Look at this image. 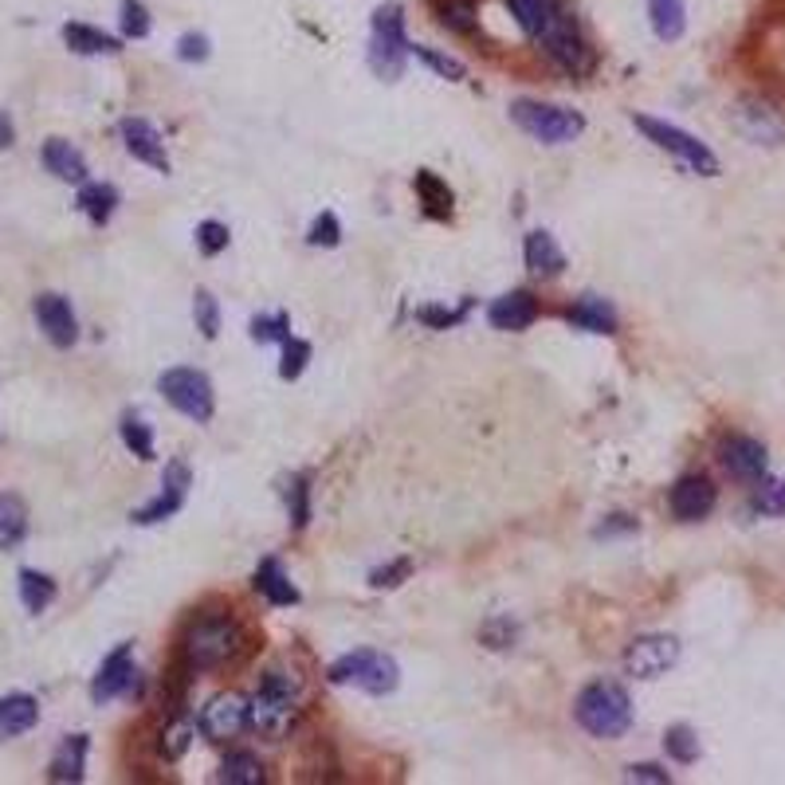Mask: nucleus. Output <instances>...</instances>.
Masks as SVG:
<instances>
[{
    "mask_svg": "<svg viewBox=\"0 0 785 785\" xmlns=\"http://www.w3.org/2000/svg\"><path fill=\"white\" fill-rule=\"evenodd\" d=\"M625 530H637V519H628V515H608L605 527H597V539H608V534H625Z\"/></svg>",
    "mask_w": 785,
    "mask_h": 785,
    "instance_id": "obj_51",
    "label": "nucleus"
},
{
    "mask_svg": "<svg viewBox=\"0 0 785 785\" xmlns=\"http://www.w3.org/2000/svg\"><path fill=\"white\" fill-rule=\"evenodd\" d=\"M75 205H78V213L87 216L90 225L102 228V225H110V216L118 213L122 196H118V189L110 185V181H83V185H78Z\"/></svg>",
    "mask_w": 785,
    "mask_h": 785,
    "instance_id": "obj_25",
    "label": "nucleus"
},
{
    "mask_svg": "<svg viewBox=\"0 0 785 785\" xmlns=\"http://www.w3.org/2000/svg\"><path fill=\"white\" fill-rule=\"evenodd\" d=\"M299 699H303L299 676L287 667H267L255 696L247 699V726L264 738H283L299 715Z\"/></svg>",
    "mask_w": 785,
    "mask_h": 785,
    "instance_id": "obj_2",
    "label": "nucleus"
},
{
    "mask_svg": "<svg viewBox=\"0 0 785 785\" xmlns=\"http://www.w3.org/2000/svg\"><path fill=\"white\" fill-rule=\"evenodd\" d=\"M542 314L539 299L530 291H510L503 294V299H495V303L487 306V323L495 326V330H527V326H534V318Z\"/></svg>",
    "mask_w": 785,
    "mask_h": 785,
    "instance_id": "obj_19",
    "label": "nucleus"
},
{
    "mask_svg": "<svg viewBox=\"0 0 785 785\" xmlns=\"http://www.w3.org/2000/svg\"><path fill=\"white\" fill-rule=\"evenodd\" d=\"M625 777L628 782H656V785L672 782V774H667L664 765H656V762H632L625 770Z\"/></svg>",
    "mask_w": 785,
    "mask_h": 785,
    "instance_id": "obj_50",
    "label": "nucleus"
},
{
    "mask_svg": "<svg viewBox=\"0 0 785 785\" xmlns=\"http://www.w3.org/2000/svg\"><path fill=\"white\" fill-rule=\"evenodd\" d=\"M432 9L440 16V24L448 32H460V36H471L475 24H480V12H475V0H432Z\"/></svg>",
    "mask_w": 785,
    "mask_h": 785,
    "instance_id": "obj_34",
    "label": "nucleus"
},
{
    "mask_svg": "<svg viewBox=\"0 0 785 785\" xmlns=\"http://www.w3.org/2000/svg\"><path fill=\"white\" fill-rule=\"evenodd\" d=\"M228 225H220V220H205V225H196V247L205 255H220L228 247Z\"/></svg>",
    "mask_w": 785,
    "mask_h": 785,
    "instance_id": "obj_44",
    "label": "nucleus"
},
{
    "mask_svg": "<svg viewBox=\"0 0 785 785\" xmlns=\"http://www.w3.org/2000/svg\"><path fill=\"white\" fill-rule=\"evenodd\" d=\"M44 169H48L51 177H59V181H68V185H83L87 181V157L78 154L75 146H71L68 137H48L44 142Z\"/></svg>",
    "mask_w": 785,
    "mask_h": 785,
    "instance_id": "obj_20",
    "label": "nucleus"
},
{
    "mask_svg": "<svg viewBox=\"0 0 785 785\" xmlns=\"http://www.w3.org/2000/svg\"><path fill=\"white\" fill-rule=\"evenodd\" d=\"M193 738H196L193 718H189V715H173V718H166L161 735H157V750H161V758H166V762H181V758L189 754Z\"/></svg>",
    "mask_w": 785,
    "mask_h": 785,
    "instance_id": "obj_33",
    "label": "nucleus"
},
{
    "mask_svg": "<svg viewBox=\"0 0 785 785\" xmlns=\"http://www.w3.org/2000/svg\"><path fill=\"white\" fill-rule=\"evenodd\" d=\"M507 4H510V16L519 20V28L534 39L542 32V24L550 20V12H554L558 0H507Z\"/></svg>",
    "mask_w": 785,
    "mask_h": 785,
    "instance_id": "obj_37",
    "label": "nucleus"
},
{
    "mask_svg": "<svg viewBox=\"0 0 785 785\" xmlns=\"http://www.w3.org/2000/svg\"><path fill=\"white\" fill-rule=\"evenodd\" d=\"M566 323L589 334H617L620 318H617V306L608 303V299H601V294H581L578 303L566 311Z\"/></svg>",
    "mask_w": 785,
    "mask_h": 785,
    "instance_id": "obj_22",
    "label": "nucleus"
},
{
    "mask_svg": "<svg viewBox=\"0 0 785 785\" xmlns=\"http://www.w3.org/2000/svg\"><path fill=\"white\" fill-rule=\"evenodd\" d=\"M648 20H652L656 39L676 44L687 28V0H648Z\"/></svg>",
    "mask_w": 785,
    "mask_h": 785,
    "instance_id": "obj_31",
    "label": "nucleus"
},
{
    "mask_svg": "<svg viewBox=\"0 0 785 785\" xmlns=\"http://www.w3.org/2000/svg\"><path fill=\"white\" fill-rule=\"evenodd\" d=\"M16 585H20V605L28 608L32 617H39V613H48V605L59 597V585L51 573H44V569H32L24 566L16 573Z\"/></svg>",
    "mask_w": 785,
    "mask_h": 785,
    "instance_id": "obj_26",
    "label": "nucleus"
},
{
    "mask_svg": "<svg viewBox=\"0 0 785 785\" xmlns=\"http://www.w3.org/2000/svg\"><path fill=\"white\" fill-rule=\"evenodd\" d=\"M338 240H342V225H338V216L334 213H323L311 225V232H306V244H314V247H338Z\"/></svg>",
    "mask_w": 785,
    "mask_h": 785,
    "instance_id": "obj_45",
    "label": "nucleus"
},
{
    "mask_svg": "<svg viewBox=\"0 0 785 785\" xmlns=\"http://www.w3.org/2000/svg\"><path fill=\"white\" fill-rule=\"evenodd\" d=\"M189 487H193V471H189V463H181V460L166 463V475H161V491H157V495L146 503V507H137L134 515H130V522H137V527H157V522L173 519L177 510L185 507Z\"/></svg>",
    "mask_w": 785,
    "mask_h": 785,
    "instance_id": "obj_10",
    "label": "nucleus"
},
{
    "mask_svg": "<svg viewBox=\"0 0 785 785\" xmlns=\"http://www.w3.org/2000/svg\"><path fill=\"white\" fill-rule=\"evenodd\" d=\"M573 718L585 735L593 738H613L628 735V726H632V699L620 684L613 679H597V684H585L573 699Z\"/></svg>",
    "mask_w": 785,
    "mask_h": 785,
    "instance_id": "obj_3",
    "label": "nucleus"
},
{
    "mask_svg": "<svg viewBox=\"0 0 785 785\" xmlns=\"http://www.w3.org/2000/svg\"><path fill=\"white\" fill-rule=\"evenodd\" d=\"M36 723H39V699L36 696H24V691L0 696V742L28 735Z\"/></svg>",
    "mask_w": 785,
    "mask_h": 785,
    "instance_id": "obj_23",
    "label": "nucleus"
},
{
    "mask_svg": "<svg viewBox=\"0 0 785 785\" xmlns=\"http://www.w3.org/2000/svg\"><path fill=\"white\" fill-rule=\"evenodd\" d=\"M118 436H122V444L134 451L137 460H154V428H149V424L137 416V412H126V416H122V424H118Z\"/></svg>",
    "mask_w": 785,
    "mask_h": 785,
    "instance_id": "obj_35",
    "label": "nucleus"
},
{
    "mask_svg": "<svg viewBox=\"0 0 785 785\" xmlns=\"http://www.w3.org/2000/svg\"><path fill=\"white\" fill-rule=\"evenodd\" d=\"M664 750H667V758H672V762H679V765L699 762V735L687 723L667 726V730H664Z\"/></svg>",
    "mask_w": 785,
    "mask_h": 785,
    "instance_id": "obj_36",
    "label": "nucleus"
},
{
    "mask_svg": "<svg viewBox=\"0 0 785 785\" xmlns=\"http://www.w3.org/2000/svg\"><path fill=\"white\" fill-rule=\"evenodd\" d=\"M32 314H36L39 330L56 350H71L78 342V318L71 299H63L59 291H44L32 299Z\"/></svg>",
    "mask_w": 785,
    "mask_h": 785,
    "instance_id": "obj_12",
    "label": "nucleus"
},
{
    "mask_svg": "<svg viewBox=\"0 0 785 785\" xmlns=\"http://www.w3.org/2000/svg\"><path fill=\"white\" fill-rule=\"evenodd\" d=\"M157 392H161L181 416H189V421L196 424L213 421L216 392H213V382H208V373L193 370V365H173V370H166L157 377Z\"/></svg>",
    "mask_w": 785,
    "mask_h": 785,
    "instance_id": "obj_8",
    "label": "nucleus"
},
{
    "mask_svg": "<svg viewBox=\"0 0 785 785\" xmlns=\"http://www.w3.org/2000/svg\"><path fill=\"white\" fill-rule=\"evenodd\" d=\"M118 24H122V36L126 39H146L149 36V9L142 0H122Z\"/></svg>",
    "mask_w": 785,
    "mask_h": 785,
    "instance_id": "obj_39",
    "label": "nucleus"
},
{
    "mask_svg": "<svg viewBox=\"0 0 785 785\" xmlns=\"http://www.w3.org/2000/svg\"><path fill=\"white\" fill-rule=\"evenodd\" d=\"M715 503H718V491L706 475H684V480L672 487V495H667V507H672V515H676L679 522L706 519V515L715 510Z\"/></svg>",
    "mask_w": 785,
    "mask_h": 785,
    "instance_id": "obj_16",
    "label": "nucleus"
},
{
    "mask_svg": "<svg viewBox=\"0 0 785 785\" xmlns=\"http://www.w3.org/2000/svg\"><path fill=\"white\" fill-rule=\"evenodd\" d=\"M510 122L527 137L542 146H566L585 134V114L581 110L558 107V102H539V98H515L510 102Z\"/></svg>",
    "mask_w": 785,
    "mask_h": 785,
    "instance_id": "obj_4",
    "label": "nucleus"
},
{
    "mask_svg": "<svg viewBox=\"0 0 785 785\" xmlns=\"http://www.w3.org/2000/svg\"><path fill=\"white\" fill-rule=\"evenodd\" d=\"M87 754H90V738L87 735H68L48 762V782L78 785L83 777H87Z\"/></svg>",
    "mask_w": 785,
    "mask_h": 785,
    "instance_id": "obj_18",
    "label": "nucleus"
},
{
    "mask_svg": "<svg viewBox=\"0 0 785 785\" xmlns=\"http://www.w3.org/2000/svg\"><path fill=\"white\" fill-rule=\"evenodd\" d=\"M28 539V507L20 495L0 491V550H16Z\"/></svg>",
    "mask_w": 785,
    "mask_h": 785,
    "instance_id": "obj_30",
    "label": "nucleus"
},
{
    "mask_svg": "<svg viewBox=\"0 0 785 785\" xmlns=\"http://www.w3.org/2000/svg\"><path fill=\"white\" fill-rule=\"evenodd\" d=\"M326 679L334 687H358V691H370V696H389L401 684V667L377 648H358V652H346V656L334 660L326 667Z\"/></svg>",
    "mask_w": 785,
    "mask_h": 785,
    "instance_id": "obj_5",
    "label": "nucleus"
},
{
    "mask_svg": "<svg viewBox=\"0 0 785 785\" xmlns=\"http://www.w3.org/2000/svg\"><path fill=\"white\" fill-rule=\"evenodd\" d=\"M679 664V640L652 632V637H637L625 648V672L637 679H660L667 667Z\"/></svg>",
    "mask_w": 785,
    "mask_h": 785,
    "instance_id": "obj_11",
    "label": "nucleus"
},
{
    "mask_svg": "<svg viewBox=\"0 0 785 785\" xmlns=\"http://www.w3.org/2000/svg\"><path fill=\"white\" fill-rule=\"evenodd\" d=\"M306 362H311V342H303V338H287L283 342V362H279V377L283 382H294L299 373L306 370Z\"/></svg>",
    "mask_w": 785,
    "mask_h": 785,
    "instance_id": "obj_41",
    "label": "nucleus"
},
{
    "mask_svg": "<svg viewBox=\"0 0 785 785\" xmlns=\"http://www.w3.org/2000/svg\"><path fill=\"white\" fill-rule=\"evenodd\" d=\"M412 56L416 59H424L436 75H444V78H451V83H460V78H468V68H463L460 59H451V56H440V51H432V48H421V44H412Z\"/></svg>",
    "mask_w": 785,
    "mask_h": 785,
    "instance_id": "obj_43",
    "label": "nucleus"
},
{
    "mask_svg": "<svg viewBox=\"0 0 785 785\" xmlns=\"http://www.w3.org/2000/svg\"><path fill=\"white\" fill-rule=\"evenodd\" d=\"M291 519L294 530H303L311 522V475H299L291 487Z\"/></svg>",
    "mask_w": 785,
    "mask_h": 785,
    "instance_id": "obj_47",
    "label": "nucleus"
},
{
    "mask_svg": "<svg viewBox=\"0 0 785 785\" xmlns=\"http://www.w3.org/2000/svg\"><path fill=\"white\" fill-rule=\"evenodd\" d=\"M534 44H539V48L546 51L561 71H566V75L581 78V75L593 71V48L585 44V36L578 32L573 16H569L561 4H554V12H550V20L542 24L539 36H534Z\"/></svg>",
    "mask_w": 785,
    "mask_h": 785,
    "instance_id": "obj_7",
    "label": "nucleus"
},
{
    "mask_svg": "<svg viewBox=\"0 0 785 785\" xmlns=\"http://www.w3.org/2000/svg\"><path fill=\"white\" fill-rule=\"evenodd\" d=\"M118 134H122V146H126V154L137 157L142 166L157 169V173H169V169H173V166H169L166 142H161V134L149 126L146 118H122Z\"/></svg>",
    "mask_w": 785,
    "mask_h": 785,
    "instance_id": "obj_17",
    "label": "nucleus"
},
{
    "mask_svg": "<svg viewBox=\"0 0 785 785\" xmlns=\"http://www.w3.org/2000/svg\"><path fill=\"white\" fill-rule=\"evenodd\" d=\"M409 573H412V558H397V561H389V566L373 569L370 589H397L401 581H409Z\"/></svg>",
    "mask_w": 785,
    "mask_h": 785,
    "instance_id": "obj_46",
    "label": "nucleus"
},
{
    "mask_svg": "<svg viewBox=\"0 0 785 785\" xmlns=\"http://www.w3.org/2000/svg\"><path fill=\"white\" fill-rule=\"evenodd\" d=\"M193 318H196V330L205 334L208 342H213L216 334H220V303H216L208 291H196L193 294Z\"/></svg>",
    "mask_w": 785,
    "mask_h": 785,
    "instance_id": "obj_40",
    "label": "nucleus"
},
{
    "mask_svg": "<svg viewBox=\"0 0 785 785\" xmlns=\"http://www.w3.org/2000/svg\"><path fill=\"white\" fill-rule=\"evenodd\" d=\"M468 311H471V299H463L456 311H448V306H421L416 318H421L424 326H432V330H451V326H460L463 318H468Z\"/></svg>",
    "mask_w": 785,
    "mask_h": 785,
    "instance_id": "obj_42",
    "label": "nucleus"
},
{
    "mask_svg": "<svg viewBox=\"0 0 785 785\" xmlns=\"http://www.w3.org/2000/svg\"><path fill=\"white\" fill-rule=\"evenodd\" d=\"M16 142V126H12L9 110H0V149H9Z\"/></svg>",
    "mask_w": 785,
    "mask_h": 785,
    "instance_id": "obj_52",
    "label": "nucleus"
},
{
    "mask_svg": "<svg viewBox=\"0 0 785 785\" xmlns=\"http://www.w3.org/2000/svg\"><path fill=\"white\" fill-rule=\"evenodd\" d=\"M247 652L244 625L220 608V613H201L181 632V667L189 676L196 672H220V667L235 664Z\"/></svg>",
    "mask_w": 785,
    "mask_h": 785,
    "instance_id": "obj_1",
    "label": "nucleus"
},
{
    "mask_svg": "<svg viewBox=\"0 0 785 785\" xmlns=\"http://www.w3.org/2000/svg\"><path fill=\"white\" fill-rule=\"evenodd\" d=\"M255 593L267 601V605L275 608H287V605H299V589H294V581L287 578V569L279 558H264L259 566H255V578H252Z\"/></svg>",
    "mask_w": 785,
    "mask_h": 785,
    "instance_id": "obj_21",
    "label": "nucleus"
},
{
    "mask_svg": "<svg viewBox=\"0 0 785 785\" xmlns=\"http://www.w3.org/2000/svg\"><path fill=\"white\" fill-rule=\"evenodd\" d=\"M522 255H527V267L530 275H539V279H558L566 271V252L558 247V240L550 232H530L527 244H522Z\"/></svg>",
    "mask_w": 785,
    "mask_h": 785,
    "instance_id": "obj_24",
    "label": "nucleus"
},
{
    "mask_svg": "<svg viewBox=\"0 0 785 785\" xmlns=\"http://www.w3.org/2000/svg\"><path fill=\"white\" fill-rule=\"evenodd\" d=\"M137 687V667H134V644H118L102 664H98L95 679H90V699L98 706L110 703V699L130 696Z\"/></svg>",
    "mask_w": 785,
    "mask_h": 785,
    "instance_id": "obj_13",
    "label": "nucleus"
},
{
    "mask_svg": "<svg viewBox=\"0 0 785 785\" xmlns=\"http://www.w3.org/2000/svg\"><path fill=\"white\" fill-rule=\"evenodd\" d=\"M758 515H785V480L762 483V491L754 495Z\"/></svg>",
    "mask_w": 785,
    "mask_h": 785,
    "instance_id": "obj_48",
    "label": "nucleus"
},
{
    "mask_svg": "<svg viewBox=\"0 0 785 785\" xmlns=\"http://www.w3.org/2000/svg\"><path fill=\"white\" fill-rule=\"evenodd\" d=\"M216 782L225 785H264L267 782V765L252 754V750H232V754L220 762L216 770Z\"/></svg>",
    "mask_w": 785,
    "mask_h": 785,
    "instance_id": "obj_32",
    "label": "nucleus"
},
{
    "mask_svg": "<svg viewBox=\"0 0 785 785\" xmlns=\"http://www.w3.org/2000/svg\"><path fill=\"white\" fill-rule=\"evenodd\" d=\"M738 126H742L746 137H754L762 146H777L785 137L782 118H774V110L762 107V102H742L738 107Z\"/></svg>",
    "mask_w": 785,
    "mask_h": 785,
    "instance_id": "obj_28",
    "label": "nucleus"
},
{
    "mask_svg": "<svg viewBox=\"0 0 785 785\" xmlns=\"http://www.w3.org/2000/svg\"><path fill=\"white\" fill-rule=\"evenodd\" d=\"M632 126H637L640 134L652 142V146L667 149V154H676L687 169H696V173H703V177H715L718 173V157L711 154V146H706V142H699L696 134H687V130L672 126V122H664V118H652V114H632Z\"/></svg>",
    "mask_w": 785,
    "mask_h": 785,
    "instance_id": "obj_9",
    "label": "nucleus"
},
{
    "mask_svg": "<svg viewBox=\"0 0 785 785\" xmlns=\"http://www.w3.org/2000/svg\"><path fill=\"white\" fill-rule=\"evenodd\" d=\"M718 463L726 468V475L738 483H762L765 480V468H770V456H765V444H758L754 436H726L718 444Z\"/></svg>",
    "mask_w": 785,
    "mask_h": 785,
    "instance_id": "obj_14",
    "label": "nucleus"
},
{
    "mask_svg": "<svg viewBox=\"0 0 785 785\" xmlns=\"http://www.w3.org/2000/svg\"><path fill=\"white\" fill-rule=\"evenodd\" d=\"M412 189H416L424 213H428L432 220H448L451 205H456V196H451L448 181H440V177L432 173V169H416V177H412Z\"/></svg>",
    "mask_w": 785,
    "mask_h": 785,
    "instance_id": "obj_29",
    "label": "nucleus"
},
{
    "mask_svg": "<svg viewBox=\"0 0 785 785\" xmlns=\"http://www.w3.org/2000/svg\"><path fill=\"white\" fill-rule=\"evenodd\" d=\"M201 730L208 742H232L247 730V699L235 691H220L216 699H208V706L201 711Z\"/></svg>",
    "mask_w": 785,
    "mask_h": 785,
    "instance_id": "obj_15",
    "label": "nucleus"
},
{
    "mask_svg": "<svg viewBox=\"0 0 785 785\" xmlns=\"http://www.w3.org/2000/svg\"><path fill=\"white\" fill-rule=\"evenodd\" d=\"M252 338H255V342H279V346H283L287 338H291V318H287V311L255 314V318H252Z\"/></svg>",
    "mask_w": 785,
    "mask_h": 785,
    "instance_id": "obj_38",
    "label": "nucleus"
},
{
    "mask_svg": "<svg viewBox=\"0 0 785 785\" xmlns=\"http://www.w3.org/2000/svg\"><path fill=\"white\" fill-rule=\"evenodd\" d=\"M177 56L185 59V63H201V59H208V36H201V32L181 36L177 39Z\"/></svg>",
    "mask_w": 785,
    "mask_h": 785,
    "instance_id": "obj_49",
    "label": "nucleus"
},
{
    "mask_svg": "<svg viewBox=\"0 0 785 785\" xmlns=\"http://www.w3.org/2000/svg\"><path fill=\"white\" fill-rule=\"evenodd\" d=\"M63 44L75 56H118L122 51V39L118 36H107L102 28H90V24H78V20L63 24Z\"/></svg>",
    "mask_w": 785,
    "mask_h": 785,
    "instance_id": "obj_27",
    "label": "nucleus"
},
{
    "mask_svg": "<svg viewBox=\"0 0 785 785\" xmlns=\"http://www.w3.org/2000/svg\"><path fill=\"white\" fill-rule=\"evenodd\" d=\"M412 39L404 36V16L397 4H382L373 12V36H370V68L385 83H397L404 75V59L412 56Z\"/></svg>",
    "mask_w": 785,
    "mask_h": 785,
    "instance_id": "obj_6",
    "label": "nucleus"
}]
</instances>
